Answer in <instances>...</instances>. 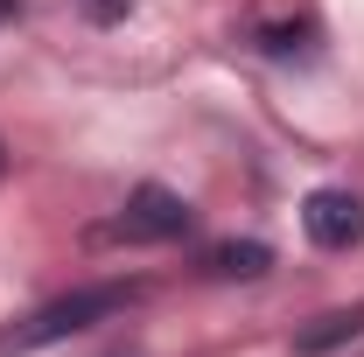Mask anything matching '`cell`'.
Segmentation results:
<instances>
[{"label": "cell", "mask_w": 364, "mask_h": 357, "mask_svg": "<svg viewBox=\"0 0 364 357\" xmlns=\"http://www.w3.org/2000/svg\"><path fill=\"white\" fill-rule=\"evenodd\" d=\"M358 336H364V302H350V309H329L309 329H294V351L322 357V351H336V343H358Z\"/></svg>", "instance_id": "obj_4"}, {"label": "cell", "mask_w": 364, "mask_h": 357, "mask_svg": "<svg viewBox=\"0 0 364 357\" xmlns=\"http://www.w3.org/2000/svg\"><path fill=\"white\" fill-rule=\"evenodd\" d=\"M301 231H309V245H322V252H350L364 238V203L350 189H316L301 203Z\"/></svg>", "instance_id": "obj_3"}, {"label": "cell", "mask_w": 364, "mask_h": 357, "mask_svg": "<svg viewBox=\"0 0 364 357\" xmlns=\"http://www.w3.org/2000/svg\"><path fill=\"white\" fill-rule=\"evenodd\" d=\"M85 14L98 21V28H112V21H127V14H134V0H85Z\"/></svg>", "instance_id": "obj_6"}, {"label": "cell", "mask_w": 364, "mask_h": 357, "mask_svg": "<svg viewBox=\"0 0 364 357\" xmlns=\"http://www.w3.org/2000/svg\"><path fill=\"white\" fill-rule=\"evenodd\" d=\"M196 224V211L182 203L176 189H161V182H140L134 196H127V211L105 224V238H119V245H168Z\"/></svg>", "instance_id": "obj_2"}, {"label": "cell", "mask_w": 364, "mask_h": 357, "mask_svg": "<svg viewBox=\"0 0 364 357\" xmlns=\"http://www.w3.org/2000/svg\"><path fill=\"white\" fill-rule=\"evenodd\" d=\"M134 294H140L134 280H91V287H70V294H56V302H43V309H28L21 322H7V329H0V357H28V351L63 343V336H85V329H98V322H112Z\"/></svg>", "instance_id": "obj_1"}, {"label": "cell", "mask_w": 364, "mask_h": 357, "mask_svg": "<svg viewBox=\"0 0 364 357\" xmlns=\"http://www.w3.org/2000/svg\"><path fill=\"white\" fill-rule=\"evenodd\" d=\"M0 169H7V154H0Z\"/></svg>", "instance_id": "obj_7"}, {"label": "cell", "mask_w": 364, "mask_h": 357, "mask_svg": "<svg viewBox=\"0 0 364 357\" xmlns=\"http://www.w3.org/2000/svg\"><path fill=\"white\" fill-rule=\"evenodd\" d=\"M267 267H273V245H259V238H225L210 252V273H225V280H259Z\"/></svg>", "instance_id": "obj_5"}]
</instances>
